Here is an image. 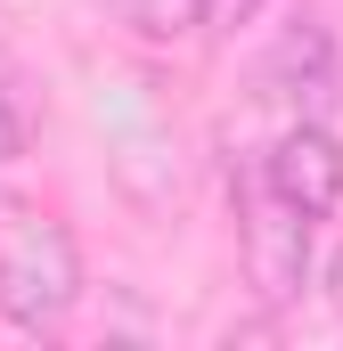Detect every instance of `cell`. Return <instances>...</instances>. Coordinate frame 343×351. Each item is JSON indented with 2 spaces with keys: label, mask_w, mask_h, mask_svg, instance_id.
Returning a JSON list of instances; mask_svg holds the SVG:
<instances>
[{
  "label": "cell",
  "mask_w": 343,
  "mask_h": 351,
  "mask_svg": "<svg viewBox=\"0 0 343 351\" xmlns=\"http://www.w3.org/2000/svg\"><path fill=\"white\" fill-rule=\"evenodd\" d=\"M82 302V254L49 213H16L0 229V311L25 335L66 327V311Z\"/></svg>",
  "instance_id": "1"
},
{
  "label": "cell",
  "mask_w": 343,
  "mask_h": 351,
  "mask_svg": "<svg viewBox=\"0 0 343 351\" xmlns=\"http://www.w3.org/2000/svg\"><path fill=\"white\" fill-rule=\"evenodd\" d=\"M311 213L303 204H286L261 164L237 172V254H246V278H254V294L270 311H286L294 294H303V278H311Z\"/></svg>",
  "instance_id": "2"
},
{
  "label": "cell",
  "mask_w": 343,
  "mask_h": 351,
  "mask_svg": "<svg viewBox=\"0 0 343 351\" xmlns=\"http://www.w3.org/2000/svg\"><path fill=\"white\" fill-rule=\"evenodd\" d=\"M261 172H270V188H278L286 204H303L311 221H327V213L343 204V139L319 123V114H294V123L270 139Z\"/></svg>",
  "instance_id": "3"
},
{
  "label": "cell",
  "mask_w": 343,
  "mask_h": 351,
  "mask_svg": "<svg viewBox=\"0 0 343 351\" xmlns=\"http://www.w3.org/2000/svg\"><path fill=\"white\" fill-rule=\"evenodd\" d=\"M335 90V58H327V33L319 25H286L278 49L261 58V98H286L294 114H319Z\"/></svg>",
  "instance_id": "4"
},
{
  "label": "cell",
  "mask_w": 343,
  "mask_h": 351,
  "mask_svg": "<svg viewBox=\"0 0 343 351\" xmlns=\"http://www.w3.org/2000/svg\"><path fill=\"white\" fill-rule=\"evenodd\" d=\"M188 16H196L204 33H221V41H229L237 25H254V16H261V0H188Z\"/></svg>",
  "instance_id": "5"
},
{
  "label": "cell",
  "mask_w": 343,
  "mask_h": 351,
  "mask_svg": "<svg viewBox=\"0 0 343 351\" xmlns=\"http://www.w3.org/2000/svg\"><path fill=\"white\" fill-rule=\"evenodd\" d=\"M16 139H25V131H16V106H8V98H0V164H8V156H16Z\"/></svg>",
  "instance_id": "6"
},
{
  "label": "cell",
  "mask_w": 343,
  "mask_h": 351,
  "mask_svg": "<svg viewBox=\"0 0 343 351\" xmlns=\"http://www.w3.org/2000/svg\"><path fill=\"white\" fill-rule=\"evenodd\" d=\"M327 302H335V311H343V245H335V254H327Z\"/></svg>",
  "instance_id": "7"
}]
</instances>
